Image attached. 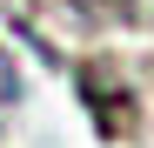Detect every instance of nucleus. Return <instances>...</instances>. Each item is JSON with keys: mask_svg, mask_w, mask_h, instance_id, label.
Instances as JSON below:
<instances>
[{"mask_svg": "<svg viewBox=\"0 0 154 148\" xmlns=\"http://www.w3.org/2000/svg\"><path fill=\"white\" fill-rule=\"evenodd\" d=\"M74 81H81V101L94 108V128L100 135H114V141L134 135V94H127V81H121L107 61H87Z\"/></svg>", "mask_w": 154, "mask_h": 148, "instance_id": "obj_1", "label": "nucleus"}, {"mask_svg": "<svg viewBox=\"0 0 154 148\" xmlns=\"http://www.w3.org/2000/svg\"><path fill=\"white\" fill-rule=\"evenodd\" d=\"M60 7H67L74 20H87V27H127V20H134L127 0H60Z\"/></svg>", "mask_w": 154, "mask_h": 148, "instance_id": "obj_2", "label": "nucleus"}, {"mask_svg": "<svg viewBox=\"0 0 154 148\" xmlns=\"http://www.w3.org/2000/svg\"><path fill=\"white\" fill-rule=\"evenodd\" d=\"M14 94V67H7V54H0V101Z\"/></svg>", "mask_w": 154, "mask_h": 148, "instance_id": "obj_3", "label": "nucleus"}]
</instances>
